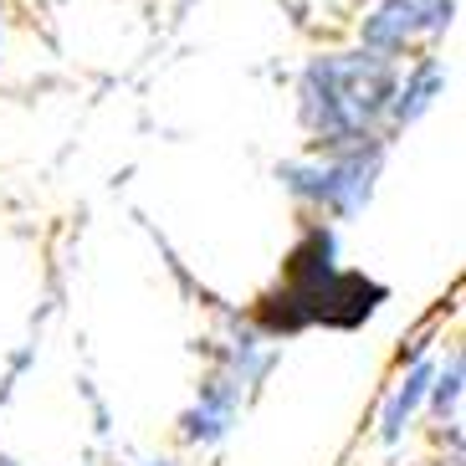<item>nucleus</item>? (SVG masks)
I'll list each match as a JSON object with an SVG mask.
<instances>
[{
  "label": "nucleus",
  "mask_w": 466,
  "mask_h": 466,
  "mask_svg": "<svg viewBox=\"0 0 466 466\" xmlns=\"http://www.w3.org/2000/svg\"><path fill=\"white\" fill-rule=\"evenodd\" d=\"M384 302H390L384 282L339 261V226L302 220L298 241H292L288 261H282V277L251 308V329L267 333L272 343L292 339L302 329L349 333V329H364Z\"/></svg>",
  "instance_id": "obj_1"
},
{
  "label": "nucleus",
  "mask_w": 466,
  "mask_h": 466,
  "mask_svg": "<svg viewBox=\"0 0 466 466\" xmlns=\"http://www.w3.org/2000/svg\"><path fill=\"white\" fill-rule=\"evenodd\" d=\"M395 77L400 62H384L364 46L313 52L302 62L298 83H292L308 149L333 154V149H359V144H390L384 118H390Z\"/></svg>",
  "instance_id": "obj_2"
},
{
  "label": "nucleus",
  "mask_w": 466,
  "mask_h": 466,
  "mask_svg": "<svg viewBox=\"0 0 466 466\" xmlns=\"http://www.w3.org/2000/svg\"><path fill=\"white\" fill-rule=\"evenodd\" d=\"M384 154H390V144H359V149H333V154L302 149L277 165V179L308 220L339 226V220L364 216V206L374 200Z\"/></svg>",
  "instance_id": "obj_3"
},
{
  "label": "nucleus",
  "mask_w": 466,
  "mask_h": 466,
  "mask_svg": "<svg viewBox=\"0 0 466 466\" xmlns=\"http://www.w3.org/2000/svg\"><path fill=\"white\" fill-rule=\"evenodd\" d=\"M461 0H380L359 21V46L384 62H410L415 52H436V42L456 26Z\"/></svg>",
  "instance_id": "obj_4"
},
{
  "label": "nucleus",
  "mask_w": 466,
  "mask_h": 466,
  "mask_svg": "<svg viewBox=\"0 0 466 466\" xmlns=\"http://www.w3.org/2000/svg\"><path fill=\"white\" fill-rule=\"evenodd\" d=\"M241 410H247V395L231 380H220L216 370H206V380L195 384V400L179 415V441L195 446V451H210V446H220L236 431Z\"/></svg>",
  "instance_id": "obj_5"
},
{
  "label": "nucleus",
  "mask_w": 466,
  "mask_h": 466,
  "mask_svg": "<svg viewBox=\"0 0 466 466\" xmlns=\"http://www.w3.org/2000/svg\"><path fill=\"white\" fill-rule=\"evenodd\" d=\"M446 83H451V72H446V56H436V52H415L410 62H400L395 97H390V118H384L390 144L436 108L441 97H446Z\"/></svg>",
  "instance_id": "obj_6"
},
{
  "label": "nucleus",
  "mask_w": 466,
  "mask_h": 466,
  "mask_svg": "<svg viewBox=\"0 0 466 466\" xmlns=\"http://www.w3.org/2000/svg\"><path fill=\"white\" fill-rule=\"evenodd\" d=\"M431 380H436V354H425V349H415L410 359H405V370L395 374V384L384 390L380 400V446H400V441L415 431V420H420L425 410V395H431Z\"/></svg>",
  "instance_id": "obj_7"
},
{
  "label": "nucleus",
  "mask_w": 466,
  "mask_h": 466,
  "mask_svg": "<svg viewBox=\"0 0 466 466\" xmlns=\"http://www.w3.org/2000/svg\"><path fill=\"white\" fill-rule=\"evenodd\" d=\"M461 384H466V359L461 349L436 354V380L425 395V420L436 425V436H451V446H461Z\"/></svg>",
  "instance_id": "obj_8"
},
{
  "label": "nucleus",
  "mask_w": 466,
  "mask_h": 466,
  "mask_svg": "<svg viewBox=\"0 0 466 466\" xmlns=\"http://www.w3.org/2000/svg\"><path fill=\"white\" fill-rule=\"evenodd\" d=\"M113 466H179V461H169V456H154V461H113Z\"/></svg>",
  "instance_id": "obj_9"
},
{
  "label": "nucleus",
  "mask_w": 466,
  "mask_h": 466,
  "mask_svg": "<svg viewBox=\"0 0 466 466\" xmlns=\"http://www.w3.org/2000/svg\"><path fill=\"white\" fill-rule=\"evenodd\" d=\"M0 52H5V11H0Z\"/></svg>",
  "instance_id": "obj_10"
},
{
  "label": "nucleus",
  "mask_w": 466,
  "mask_h": 466,
  "mask_svg": "<svg viewBox=\"0 0 466 466\" xmlns=\"http://www.w3.org/2000/svg\"><path fill=\"white\" fill-rule=\"evenodd\" d=\"M0 466H21V461H15V456H5V451H0Z\"/></svg>",
  "instance_id": "obj_11"
},
{
  "label": "nucleus",
  "mask_w": 466,
  "mask_h": 466,
  "mask_svg": "<svg viewBox=\"0 0 466 466\" xmlns=\"http://www.w3.org/2000/svg\"><path fill=\"white\" fill-rule=\"evenodd\" d=\"M77 466H97V461H77Z\"/></svg>",
  "instance_id": "obj_12"
}]
</instances>
